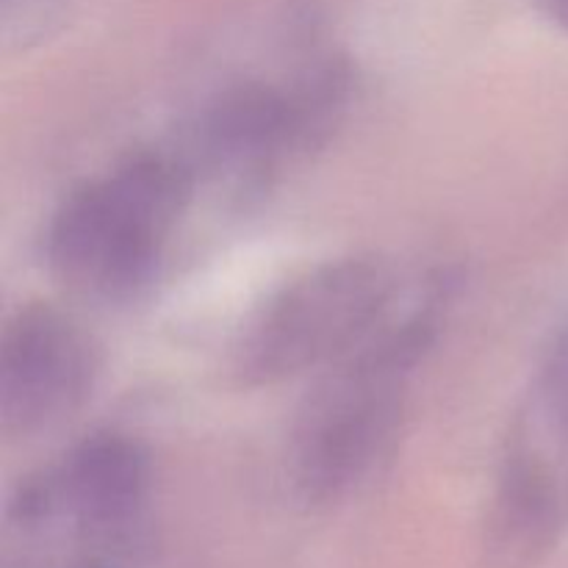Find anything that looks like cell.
Returning a JSON list of instances; mask_svg holds the SVG:
<instances>
[{"label":"cell","mask_w":568,"mask_h":568,"mask_svg":"<svg viewBox=\"0 0 568 568\" xmlns=\"http://www.w3.org/2000/svg\"><path fill=\"white\" fill-rule=\"evenodd\" d=\"M436 338L433 311L383 322L366 342L322 369L288 438V480L305 505L353 494L392 449L408 383Z\"/></svg>","instance_id":"1"},{"label":"cell","mask_w":568,"mask_h":568,"mask_svg":"<svg viewBox=\"0 0 568 568\" xmlns=\"http://www.w3.org/2000/svg\"><path fill=\"white\" fill-rule=\"evenodd\" d=\"M192 189L194 166L186 155H128L59 205L48 227L50 272L81 297H133L153 281Z\"/></svg>","instance_id":"2"},{"label":"cell","mask_w":568,"mask_h":568,"mask_svg":"<svg viewBox=\"0 0 568 568\" xmlns=\"http://www.w3.org/2000/svg\"><path fill=\"white\" fill-rule=\"evenodd\" d=\"M394 292L392 270L366 255L305 272L247 322L233 349V375L242 386H275L325 369L388 320Z\"/></svg>","instance_id":"3"},{"label":"cell","mask_w":568,"mask_h":568,"mask_svg":"<svg viewBox=\"0 0 568 568\" xmlns=\"http://www.w3.org/2000/svg\"><path fill=\"white\" fill-rule=\"evenodd\" d=\"M353 67L327 55L286 87L244 81L222 89L194 125L200 164L264 181L333 136L353 100Z\"/></svg>","instance_id":"4"},{"label":"cell","mask_w":568,"mask_h":568,"mask_svg":"<svg viewBox=\"0 0 568 568\" xmlns=\"http://www.w3.org/2000/svg\"><path fill=\"white\" fill-rule=\"evenodd\" d=\"M98 347L64 311L26 305L0 344V430L26 438L70 419L98 381Z\"/></svg>","instance_id":"5"},{"label":"cell","mask_w":568,"mask_h":568,"mask_svg":"<svg viewBox=\"0 0 568 568\" xmlns=\"http://www.w3.org/2000/svg\"><path fill=\"white\" fill-rule=\"evenodd\" d=\"M148 494V460L125 436L100 433L78 444L42 480L20 491L14 519L22 527L70 521L83 538H116L131 527Z\"/></svg>","instance_id":"6"},{"label":"cell","mask_w":568,"mask_h":568,"mask_svg":"<svg viewBox=\"0 0 568 568\" xmlns=\"http://www.w3.org/2000/svg\"><path fill=\"white\" fill-rule=\"evenodd\" d=\"M564 494L532 455L510 447L486 519L494 568H536L558 544Z\"/></svg>","instance_id":"7"},{"label":"cell","mask_w":568,"mask_h":568,"mask_svg":"<svg viewBox=\"0 0 568 568\" xmlns=\"http://www.w3.org/2000/svg\"><path fill=\"white\" fill-rule=\"evenodd\" d=\"M538 3L547 11L549 20L558 22L564 31H568V0H538Z\"/></svg>","instance_id":"8"}]
</instances>
